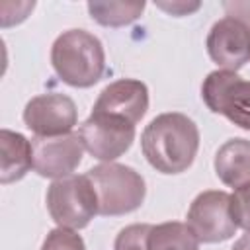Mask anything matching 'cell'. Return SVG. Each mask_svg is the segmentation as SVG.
Returning <instances> with one entry per match:
<instances>
[{
	"mask_svg": "<svg viewBox=\"0 0 250 250\" xmlns=\"http://www.w3.org/2000/svg\"><path fill=\"white\" fill-rule=\"evenodd\" d=\"M230 209L236 225L250 232V184L234 189L230 195Z\"/></svg>",
	"mask_w": 250,
	"mask_h": 250,
	"instance_id": "obj_18",
	"label": "cell"
},
{
	"mask_svg": "<svg viewBox=\"0 0 250 250\" xmlns=\"http://www.w3.org/2000/svg\"><path fill=\"white\" fill-rule=\"evenodd\" d=\"M186 219L197 240L205 244L225 242L238 229L230 209V193L221 189H207L195 195Z\"/></svg>",
	"mask_w": 250,
	"mask_h": 250,
	"instance_id": "obj_6",
	"label": "cell"
},
{
	"mask_svg": "<svg viewBox=\"0 0 250 250\" xmlns=\"http://www.w3.org/2000/svg\"><path fill=\"white\" fill-rule=\"evenodd\" d=\"M199 148V129L184 113L156 115L141 135V150L146 162L160 174L186 172Z\"/></svg>",
	"mask_w": 250,
	"mask_h": 250,
	"instance_id": "obj_1",
	"label": "cell"
},
{
	"mask_svg": "<svg viewBox=\"0 0 250 250\" xmlns=\"http://www.w3.org/2000/svg\"><path fill=\"white\" fill-rule=\"evenodd\" d=\"M146 250H199V240L186 223L168 221L150 227Z\"/></svg>",
	"mask_w": 250,
	"mask_h": 250,
	"instance_id": "obj_14",
	"label": "cell"
},
{
	"mask_svg": "<svg viewBox=\"0 0 250 250\" xmlns=\"http://www.w3.org/2000/svg\"><path fill=\"white\" fill-rule=\"evenodd\" d=\"M84 145L78 133H64L55 137H33L31 154L33 170L43 178H64L70 176L82 162Z\"/></svg>",
	"mask_w": 250,
	"mask_h": 250,
	"instance_id": "obj_8",
	"label": "cell"
},
{
	"mask_svg": "<svg viewBox=\"0 0 250 250\" xmlns=\"http://www.w3.org/2000/svg\"><path fill=\"white\" fill-rule=\"evenodd\" d=\"M90 178L96 197L98 215L119 217L139 209L146 195V186L143 176L125 164L102 162L86 172Z\"/></svg>",
	"mask_w": 250,
	"mask_h": 250,
	"instance_id": "obj_3",
	"label": "cell"
},
{
	"mask_svg": "<svg viewBox=\"0 0 250 250\" xmlns=\"http://www.w3.org/2000/svg\"><path fill=\"white\" fill-rule=\"evenodd\" d=\"M0 150H2L0 182L4 186L21 180L33 168L31 141H27L21 133L2 129L0 131Z\"/></svg>",
	"mask_w": 250,
	"mask_h": 250,
	"instance_id": "obj_13",
	"label": "cell"
},
{
	"mask_svg": "<svg viewBox=\"0 0 250 250\" xmlns=\"http://www.w3.org/2000/svg\"><path fill=\"white\" fill-rule=\"evenodd\" d=\"M230 250H250V232L242 234V236L234 242V246H232Z\"/></svg>",
	"mask_w": 250,
	"mask_h": 250,
	"instance_id": "obj_20",
	"label": "cell"
},
{
	"mask_svg": "<svg viewBox=\"0 0 250 250\" xmlns=\"http://www.w3.org/2000/svg\"><path fill=\"white\" fill-rule=\"evenodd\" d=\"M215 174L229 188H242L250 184V141L234 137L225 141L215 154Z\"/></svg>",
	"mask_w": 250,
	"mask_h": 250,
	"instance_id": "obj_12",
	"label": "cell"
},
{
	"mask_svg": "<svg viewBox=\"0 0 250 250\" xmlns=\"http://www.w3.org/2000/svg\"><path fill=\"white\" fill-rule=\"evenodd\" d=\"M78 135L84 148L102 162H113L125 154L135 141V125L107 113L92 111L80 125Z\"/></svg>",
	"mask_w": 250,
	"mask_h": 250,
	"instance_id": "obj_7",
	"label": "cell"
},
{
	"mask_svg": "<svg viewBox=\"0 0 250 250\" xmlns=\"http://www.w3.org/2000/svg\"><path fill=\"white\" fill-rule=\"evenodd\" d=\"M205 45L215 64L236 72L250 61V27L240 18L225 16L209 29Z\"/></svg>",
	"mask_w": 250,
	"mask_h": 250,
	"instance_id": "obj_10",
	"label": "cell"
},
{
	"mask_svg": "<svg viewBox=\"0 0 250 250\" xmlns=\"http://www.w3.org/2000/svg\"><path fill=\"white\" fill-rule=\"evenodd\" d=\"M148 223H135L119 230L115 236L113 250H146V238L150 232Z\"/></svg>",
	"mask_w": 250,
	"mask_h": 250,
	"instance_id": "obj_16",
	"label": "cell"
},
{
	"mask_svg": "<svg viewBox=\"0 0 250 250\" xmlns=\"http://www.w3.org/2000/svg\"><path fill=\"white\" fill-rule=\"evenodd\" d=\"M51 64L64 84L72 88H90L105 70L104 45L86 29L62 31L51 47Z\"/></svg>",
	"mask_w": 250,
	"mask_h": 250,
	"instance_id": "obj_2",
	"label": "cell"
},
{
	"mask_svg": "<svg viewBox=\"0 0 250 250\" xmlns=\"http://www.w3.org/2000/svg\"><path fill=\"white\" fill-rule=\"evenodd\" d=\"M78 121V109L72 98L64 94H39L25 104L23 123L35 137H55L72 133Z\"/></svg>",
	"mask_w": 250,
	"mask_h": 250,
	"instance_id": "obj_9",
	"label": "cell"
},
{
	"mask_svg": "<svg viewBox=\"0 0 250 250\" xmlns=\"http://www.w3.org/2000/svg\"><path fill=\"white\" fill-rule=\"evenodd\" d=\"M145 10V2L131 0V2H117V0H92L88 2V12L92 20L105 27H121L133 23L141 18Z\"/></svg>",
	"mask_w": 250,
	"mask_h": 250,
	"instance_id": "obj_15",
	"label": "cell"
},
{
	"mask_svg": "<svg viewBox=\"0 0 250 250\" xmlns=\"http://www.w3.org/2000/svg\"><path fill=\"white\" fill-rule=\"evenodd\" d=\"M156 6L160 10H164L166 14H170V16H188V14L201 8L199 2H182V0H178V2H156Z\"/></svg>",
	"mask_w": 250,
	"mask_h": 250,
	"instance_id": "obj_19",
	"label": "cell"
},
{
	"mask_svg": "<svg viewBox=\"0 0 250 250\" xmlns=\"http://www.w3.org/2000/svg\"><path fill=\"white\" fill-rule=\"evenodd\" d=\"M41 250H86V246H84L82 236L76 230L57 227L49 230V234L43 240Z\"/></svg>",
	"mask_w": 250,
	"mask_h": 250,
	"instance_id": "obj_17",
	"label": "cell"
},
{
	"mask_svg": "<svg viewBox=\"0 0 250 250\" xmlns=\"http://www.w3.org/2000/svg\"><path fill=\"white\" fill-rule=\"evenodd\" d=\"M148 109V88L145 82L135 80V78H119L111 84H107L92 111L96 113H107L121 117L133 125H137Z\"/></svg>",
	"mask_w": 250,
	"mask_h": 250,
	"instance_id": "obj_11",
	"label": "cell"
},
{
	"mask_svg": "<svg viewBox=\"0 0 250 250\" xmlns=\"http://www.w3.org/2000/svg\"><path fill=\"white\" fill-rule=\"evenodd\" d=\"M201 98L213 113L250 131V80L230 70H213L201 84Z\"/></svg>",
	"mask_w": 250,
	"mask_h": 250,
	"instance_id": "obj_5",
	"label": "cell"
},
{
	"mask_svg": "<svg viewBox=\"0 0 250 250\" xmlns=\"http://www.w3.org/2000/svg\"><path fill=\"white\" fill-rule=\"evenodd\" d=\"M45 201L51 219L64 229H84L98 215V197L86 174L55 180L47 189Z\"/></svg>",
	"mask_w": 250,
	"mask_h": 250,
	"instance_id": "obj_4",
	"label": "cell"
}]
</instances>
